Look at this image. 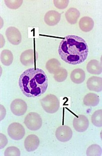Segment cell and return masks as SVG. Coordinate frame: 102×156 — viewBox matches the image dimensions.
Here are the masks:
<instances>
[{
	"label": "cell",
	"mask_w": 102,
	"mask_h": 156,
	"mask_svg": "<svg viewBox=\"0 0 102 156\" xmlns=\"http://www.w3.org/2000/svg\"><path fill=\"white\" fill-rule=\"evenodd\" d=\"M48 85L45 73L39 68L26 69L19 78V88L22 93L29 98L40 96L46 92Z\"/></svg>",
	"instance_id": "7a4b0ae2"
},
{
	"label": "cell",
	"mask_w": 102,
	"mask_h": 156,
	"mask_svg": "<svg viewBox=\"0 0 102 156\" xmlns=\"http://www.w3.org/2000/svg\"><path fill=\"white\" fill-rule=\"evenodd\" d=\"M72 130L67 126H62L58 127L55 132L56 139L61 142L69 141L72 136Z\"/></svg>",
	"instance_id": "52a82bcc"
},
{
	"label": "cell",
	"mask_w": 102,
	"mask_h": 156,
	"mask_svg": "<svg viewBox=\"0 0 102 156\" xmlns=\"http://www.w3.org/2000/svg\"><path fill=\"white\" fill-rule=\"evenodd\" d=\"M11 110L15 115H23L27 110V105L26 103L21 99H16L11 104Z\"/></svg>",
	"instance_id": "8992f818"
},
{
	"label": "cell",
	"mask_w": 102,
	"mask_h": 156,
	"mask_svg": "<svg viewBox=\"0 0 102 156\" xmlns=\"http://www.w3.org/2000/svg\"><path fill=\"white\" fill-rule=\"evenodd\" d=\"M73 126L76 132H85L89 126V120L84 115H79L78 117L73 119Z\"/></svg>",
	"instance_id": "9c48e42d"
},
{
	"label": "cell",
	"mask_w": 102,
	"mask_h": 156,
	"mask_svg": "<svg viewBox=\"0 0 102 156\" xmlns=\"http://www.w3.org/2000/svg\"><path fill=\"white\" fill-rule=\"evenodd\" d=\"M79 27L81 30L83 32H90L93 29L94 22L92 18L88 16L82 17L79 22Z\"/></svg>",
	"instance_id": "2e32d148"
},
{
	"label": "cell",
	"mask_w": 102,
	"mask_h": 156,
	"mask_svg": "<svg viewBox=\"0 0 102 156\" xmlns=\"http://www.w3.org/2000/svg\"><path fill=\"white\" fill-rule=\"evenodd\" d=\"M86 155L88 156H102V148L99 145L96 144L91 145L86 150Z\"/></svg>",
	"instance_id": "7402d4cb"
},
{
	"label": "cell",
	"mask_w": 102,
	"mask_h": 156,
	"mask_svg": "<svg viewBox=\"0 0 102 156\" xmlns=\"http://www.w3.org/2000/svg\"><path fill=\"white\" fill-rule=\"evenodd\" d=\"M40 140L37 136L35 134H30L27 136L24 141V147L26 150L31 152L36 150L39 147Z\"/></svg>",
	"instance_id": "30bf717a"
},
{
	"label": "cell",
	"mask_w": 102,
	"mask_h": 156,
	"mask_svg": "<svg viewBox=\"0 0 102 156\" xmlns=\"http://www.w3.org/2000/svg\"><path fill=\"white\" fill-rule=\"evenodd\" d=\"M68 77V72L65 68L61 67L55 74L54 79L58 82H62L65 81Z\"/></svg>",
	"instance_id": "603a6c76"
},
{
	"label": "cell",
	"mask_w": 102,
	"mask_h": 156,
	"mask_svg": "<svg viewBox=\"0 0 102 156\" xmlns=\"http://www.w3.org/2000/svg\"><path fill=\"white\" fill-rule=\"evenodd\" d=\"M6 36L10 43L12 44L17 45L21 42L22 35L20 31L13 26L8 28L6 31Z\"/></svg>",
	"instance_id": "ba28073f"
},
{
	"label": "cell",
	"mask_w": 102,
	"mask_h": 156,
	"mask_svg": "<svg viewBox=\"0 0 102 156\" xmlns=\"http://www.w3.org/2000/svg\"><path fill=\"white\" fill-rule=\"evenodd\" d=\"M41 105L45 112L53 114L58 112L60 107V102L58 97L53 94H48L40 100Z\"/></svg>",
	"instance_id": "3957f363"
},
{
	"label": "cell",
	"mask_w": 102,
	"mask_h": 156,
	"mask_svg": "<svg viewBox=\"0 0 102 156\" xmlns=\"http://www.w3.org/2000/svg\"><path fill=\"white\" fill-rule=\"evenodd\" d=\"M21 62L25 66L32 65L34 63V51L33 49H28L21 55Z\"/></svg>",
	"instance_id": "4fadbf2b"
},
{
	"label": "cell",
	"mask_w": 102,
	"mask_h": 156,
	"mask_svg": "<svg viewBox=\"0 0 102 156\" xmlns=\"http://www.w3.org/2000/svg\"><path fill=\"white\" fill-rule=\"evenodd\" d=\"M86 79L85 71L80 68H77L72 71L71 79L75 84H79L83 83Z\"/></svg>",
	"instance_id": "9a60e30c"
},
{
	"label": "cell",
	"mask_w": 102,
	"mask_h": 156,
	"mask_svg": "<svg viewBox=\"0 0 102 156\" xmlns=\"http://www.w3.org/2000/svg\"><path fill=\"white\" fill-rule=\"evenodd\" d=\"M5 3L6 6L10 9H17L21 6L23 1H9V0H5Z\"/></svg>",
	"instance_id": "d4e9b609"
},
{
	"label": "cell",
	"mask_w": 102,
	"mask_h": 156,
	"mask_svg": "<svg viewBox=\"0 0 102 156\" xmlns=\"http://www.w3.org/2000/svg\"><path fill=\"white\" fill-rule=\"evenodd\" d=\"M9 136L14 140H19L23 139L25 134L24 127L20 123L13 122L8 128Z\"/></svg>",
	"instance_id": "5b68a950"
},
{
	"label": "cell",
	"mask_w": 102,
	"mask_h": 156,
	"mask_svg": "<svg viewBox=\"0 0 102 156\" xmlns=\"http://www.w3.org/2000/svg\"><path fill=\"white\" fill-rule=\"evenodd\" d=\"M91 121L93 126L98 127H101L102 126V110H98L94 112L92 117Z\"/></svg>",
	"instance_id": "44dd1931"
},
{
	"label": "cell",
	"mask_w": 102,
	"mask_h": 156,
	"mask_svg": "<svg viewBox=\"0 0 102 156\" xmlns=\"http://www.w3.org/2000/svg\"><path fill=\"white\" fill-rule=\"evenodd\" d=\"M24 124L29 130L36 131L41 127L42 120L37 113L30 112L25 118Z\"/></svg>",
	"instance_id": "277c9868"
},
{
	"label": "cell",
	"mask_w": 102,
	"mask_h": 156,
	"mask_svg": "<svg viewBox=\"0 0 102 156\" xmlns=\"http://www.w3.org/2000/svg\"><path fill=\"white\" fill-rule=\"evenodd\" d=\"M69 2V0H54L53 3L55 7H56L58 9H64L68 7Z\"/></svg>",
	"instance_id": "484cf974"
},
{
	"label": "cell",
	"mask_w": 102,
	"mask_h": 156,
	"mask_svg": "<svg viewBox=\"0 0 102 156\" xmlns=\"http://www.w3.org/2000/svg\"><path fill=\"white\" fill-rule=\"evenodd\" d=\"M58 54L62 60L72 65L84 62L88 57L89 48L85 39L79 36L69 35L59 44Z\"/></svg>",
	"instance_id": "6da1fadb"
},
{
	"label": "cell",
	"mask_w": 102,
	"mask_h": 156,
	"mask_svg": "<svg viewBox=\"0 0 102 156\" xmlns=\"http://www.w3.org/2000/svg\"><path fill=\"white\" fill-rule=\"evenodd\" d=\"M0 149H2L8 144V140L6 136L3 133H0Z\"/></svg>",
	"instance_id": "4316f807"
},
{
	"label": "cell",
	"mask_w": 102,
	"mask_h": 156,
	"mask_svg": "<svg viewBox=\"0 0 102 156\" xmlns=\"http://www.w3.org/2000/svg\"><path fill=\"white\" fill-rule=\"evenodd\" d=\"M4 155L5 156H20L21 153L18 147L13 146L6 149L5 151Z\"/></svg>",
	"instance_id": "cb8c5ba5"
},
{
	"label": "cell",
	"mask_w": 102,
	"mask_h": 156,
	"mask_svg": "<svg viewBox=\"0 0 102 156\" xmlns=\"http://www.w3.org/2000/svg\"><path fill=\"white\" fill-rule=\"evenodd\" d=\"M86 86L90 91L100 92L102 90V79L101 77L93 76L88 80Z\"/></svg>",
	"instance_id": "7c38bea8"
},
{
	"label": "cell",
	"mask_w": 102,
	"mask_h": 156,
	"mask_svg": "<svg viewBox=\"0 0 102 156\" xmlns=\"http://www.w3.org/2000/svg\"><path fill=\"white\" fill-rule=\"evenodd\" d=\"M83 102L86 106L95 107L99 103V97L95 93H89L84 97Z\"/></svg>",
	"instance_id": "ac0fdd59"
},
{
	"label": "cell",
	"mask_w": 102,
	"mask_h": 156,
	"mask_svg": "<svg viewBox=\"0 0 102 156\" xmlns=\"http://www.w3.org/2000/svg\"><path fill=\"white\" fill-rule=\"evenodd\" d=\"M61 68V64L58 59L52 58L46 62V68L51 74H55Z\"/></svg>",
	"instance_id": "ffe728a7"
},
{
	"label": "cell",
	"mask_w": 102,
	"mask_h": 156,
	"mask_svg": "<svg viewBox=\"0 0 102 156\" xmlns=\"http://www.w3.org/2000/svg\"><path fill=\"white\" fill-rule=\"evenodd\" d=\"M1 62L5 66H10L13 61V55L12 52L8 49L3 50L1 52Z\"/></svg>",
	"instance_id": "d6986e66"
},
{
	"label": "cell",
	"mask_w": 102,
	"mask_h": 156,
	"mask_svg": "<svg viewBox=\"0 0 102 156\" xmlns=\"http://www.w3.org/2000/svg\"><path fill=\"white\" fill-rule=\"evenodd\" d=\"M86 70L91 74L96 75H100L102 71L101 62L96 59L91 60L87 64Z\"/></svg>",
	"instance_id": "5bb4252c"
},
{
	"label": "cell",
	"mask_w": 102,
	"mask_h": 156,
	"mask_svg": "<svg viewBox=\"0 0 102 156\" xmlns=\"http://www.w3.org/2000/svg\"><path fill=\"white\" fill-rule=\"evenodd\" d=\"M61 19V14L56 11H49L45 15V22L49 26H53L58 24Z\"/></svg>",
	"instance_id": "8fae6325"
},
{
	"label": "cell",
	"mask_w": 102,
	"mask_h": 156,
	"mask_svg": "<svg viewBox=\"0 0 102 156\" xmlns=\"http://www.w3.org/2000/svg\"><path fill=\"white\" fill-rule=\"evenodd\" d=\"M66 20L69 24H75L78 22L80 16V13L78 9L75 8H71L66 11L65 14Z\"/></svg>",
	"instance_id": "e0dca14e"
}]
</instances>
